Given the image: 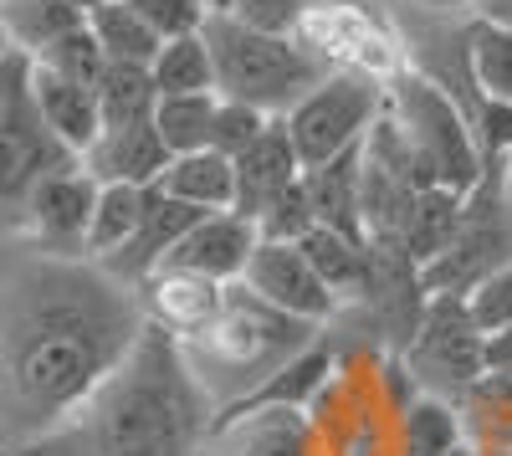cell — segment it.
<instances>
[{
  "mask_svg": "<svg viewBox=\"0 0 512 456\" xmlns=\"http://www.w3.org/2000/svg\"><path fill=\"white\" fill-rule=\"evenodd\" d=\"M149 308L93 257L26 252L6 277L0 318V405H6L11 451L57 431L88 400L123 354L144 339Z\"/></svg>",
  "mask_w": 512,
  "mask_h": 456,
  "instance_id": "6da1fadb",
  "label": "cell"
},
{
  "mask_svg": "<svg viewBox=\"0 0 512 456\" xmlns=\"http://www.w3.org/2000/svg\"><path fill=\"white\" fill-rule=\"evenodd\" d=\"M221 400L205 390L180 334L149 318L144 339L72 416L11 456H200Z\"/></svg>",
  "mask_w": 512,
  "mask_h": 456,
  "instance_id": "7a4b0ae2",
  "label": "cell"
},
{
  "mask_svg": "<svg viewBox=\"0 0 512 456\" xmlns=\"http://www.w3.org/2000/svg\"><path fill=\"white\" fill-rule=\"evenodd\" d=\"M313 344H318V323H303V318L262 303L246 282H231V298H226L221 318L210 323L205 334L185 339L205 390L216 385V375L236 380V395L226 405L246 400L251 390H262L277 369H287L292 359H303Z\"/></svg>",
  "mask_w": 512,
  "mask_h": 456,
  "instance_id": "3957f363",
  "label": "cell"
},
{
  "mask_svg": "<svg viewBox=\"0 0 512 456\" xmlns=\"http://www.w3.org/2000/svg\"><path fill=\"white\" fill-rule=\"evenodd\" d=\"M205 41L216 57V88L231 103H251L272 118H287L318 82L333 72L328 57L303 47L297 36H272L246 26L236 11H216L205 21Z\"/></svg>",
  "mask_w": 512,
  "mask_h": 456,
  "instance_id": "277c9868",
  "label": "cell"
},
{
  "mask_svg": "<svg viewBox=\"0 0 512 456\" xmlns=\"http://www.w3.org/2000/svg\"><path fill=\"white\" fill-rule=\"evenodd\" d=\"M390 118L400 123L405 149L415 159L420 185H446L456 195H472L487 180V154L482 139L472 129V113H466L446 82H436L420 67H400L390 77Z\"/></svg>",
  "mask_w": 512,
  "mask_h": 456,
  "instance_id": "5b68a950",
  "label": "cell"
},
{
  "mask_svg": "<svg viewBox=\"0 0 512 456\" xmlns=\"http://www.w3.org/2000/svg\"><path fill=\"white\" fill-rule=\"evenodd\" d=\"M390 108V77L364 72V67H333L318 88L287 113V134L303 154L308 170L359 149L374 123Z\"/></svg>",
  "mask_w": 512,
  "mask_h": 456,
  "instance_id": "8992f818",
  "label": "cell"
},
{
  "mask_svg": "<svg viewBox=\"0 0 512 456\" xmlns=\"http://www.w3.org/2000/svg\"><path fill=\"white\" fill-rule=\"evenodd\" d=\"M0 149H6V164H0V195H6V211L62 170H77V154L52 134L47 113L36 103L31 88V57L21 47H6V67H0Z\"/></svg>",
  "mask_w": 512,
  "mask_h": 456,
  "instance_id": "52a82bcc",
  "label": "cell"
},
{
  "mask_svg": "<svg viewBox=\"0 0 512 456\" xmlns=\"http://www.w3.org/2000/svg\"><path fill=\"white\" fill-rule=\"evenodd\" d=\"M405 364L420 369L425 395H446V400L451 395H466L487 375V369H492L487 334L477 328L466 298L446 293V298L425 303V318H420V328H415L410 344H405Z\"/></svg>",
  "mask_w": 512,
  "mask_h": 456,
  "instance_id": "ba28073f",
  "label": "cell"
},
{
  "mask_svg": "<svg viewBox=\"0 0 512 456\" xmlns=\"http://www.w3.org/2000/svg\"><path fill=\"white\" fill-rule=\"evenodd\" d=\"M98 180L88 175V164L62 170L52 180H41L16 211H6L11 241H21L26 252H47V257H88V231L98 211Z\"/></svg>",
  "mask_w": 512,
  "mask_h": 456,
  "instance_id": "9c48e42d",
  "label": "cell"
},
{
  "mask_svg": "<svg viewBox=\"0 0 512 456\" xmlns=\"http://www.w3.org/2000/svg\"><path fill=\"white\" fill-rule=\"evenodd\" d=\"M241 282L262 303H272V308H282L292 318H303V323H318V328L328 318H338V308H344L297 241H262Z\"/></svg>",
  "mask_w": 512,
  "mask_h": 456,
  "instance_id": "30bf717a",
  "label": "cell"
},
{
  "mask_svg": "<svg viewBox=\"0 0 512 456\" xmlns=\"http://www.w3.org/2000/svg\"><path fill=\"white\" fill-rule=\"evenodd\" d=\"M256 246H262V231L256 221H246L241 211H210L175 252L164 257V267H180V272H200L210 282H241Z\"/></svg>",
  "mask_w": 512,
  "mask_h": 456,
  "instance_id": "8fae6325",
  "label": "cell"
},
{
  "mask_svg": "<svg viewBox=\"0 0 512 456\" xmlns=\"http://www.w3.org/2000/svg\"><path fill=\"white\" fill-rule=\"evenodd\" d=\"M205 216H210V211H200V205H185V200H175V195H164L159 185H149L144 226H139L134 241H128L118 257H108L103 267H108L113 277H123L128 287H144V282L164 267V257L175 252V246H180Z\"/></svg>",
  "mask_w": 512,
  "mask_h": 456,
  "instance_id": "7c38bea8",
  "label": "cell"
},
{
  "mask_svg": "<svg viewBox=\"0 0 512 456\" xmlns=\"http://www.w3.org/2000/svg\"><path fill=\"white\" fill-rule=\"evenodd\" d=\"M139 298H144V308H149V318H154L159 328H169V334H180V339H195V334H205V328L221 318L231 287H226V282H210V277H200V272L159 267V272L139 287Z\"/></svg>",
  "mask_w": 512,
  "mask_h": 456,
  "instance_id": "4fadbf2b",
  "label": "cell"
},
{
  "mask_svg": "<svg viewBox=\"0 0 512 456\" xmlns=\"http://www.w3.org/2000/svg\"><path fill=\"white\" fill-rule=\"evenodd\" d=\"M303 175H308V164L287 134V118H272V129L236 159V211L246 221H262L267 205L287 195Z\"/></svg>",
  "mask_w": 512,
  "mask_h": 456,
  "instance_id": "5bb4252c",
  "label": "cell"
},
{
  "mask_svg": "<svg viewBox=\"0 0 512 456\" xmlns=\"http://www.w3.org/2000/svg\"><path fill=\"white\" fill-rule=\"evenodd\" d=\"M169 154L159 129H154V118L144 123H113V129H103V139L88 149V175L103 180V185H159L164 170H169Z\"/></svg>",
  "mask_w": 512,
  "mask_h": 456,
  "instance_id": "9a60e30c",
  "label": "cell"
},
{
  "mask_svg": "<svg viewBox=\"0 0 512 456\" xmlns=\"http://www.w3.org/2000/svg\"><path fill=\"white\" fill-rule=\"evenodd\" d=\"M31 88H36V103H41V113H47V123H52V134L77 159H88V149L108 129L98 88H88V82H77V77H62V72L41 67V62H31Z\"/></svg>",
  "mask_w": 512,
  "mask_h": 456,
  "instance_id": "2e32d148",
  "label": "cell"
},
{
  "mask_svg": "<svg viewBox=\"0 0 512 456\" xmlns=\"http://www.w3.org/2000/svg\"><path fill=\"white\" fill-rule=\"evenodd\" d=\"M364 144L328 159V164H318V170H308L318 221L333 226V231H344V236H359V241H369V226H364Z\"/></svg>",
  "mask_w": 512,
  "mask_h": 456,
  "instance_id": "e0dca14e",
  "label": "cell"
},
{
  "mask_svg": "<svg viewBox=\"0 0 512 456\" xmlns=\"http://www.w3.org/2000/svg\"><path fill=\"white\" fill-rule=\"evenodd\" d=\"M308 252V262L318 267V277L338 293V303H364L369 298V282H374V246L359 236H344L333 226H318L308 241H297Z\"/></svg>",
  "mask_w": 512,
  "mask_h": 456,
  "instance_id": "ac0fdd59",
  "label": "cell"
},
{
  "mask_svg": "<svg viewBox=\"0 0 512 456\" xmlns=\"http://www.w3.org/2000/svg\"><path fill=\"white\" fill-rule=\"evenodd\" d=\"M159 190L185 205H200V211H236V159H226L216 149L175 154Z\"/></svg>",
  "mask_w": 512,
  "mask_h": 456,
  "instance_id": "d6986e66",
  "label": "cell"
},
{
  "mask_svg": "<svg viewBox=\"0 0 512 456\" xmlns=\"http://www.w3.org/2000/svg\"><path fill=\"white\" fill-rule=\"evenodd\" d=\"M461 67L466 88L492 103H512V26L477 16L461 36Z\"/></svg>",
  "mask_w": 512,
  "mask_h": 456,
  "instance_id": "ffe728a7",
  "label": "cell"
},
{
  "mask_svg": "<svg viewBox=\"0 0 512 456\" xmlns=\"http://www.w3.org/2000/svg\"><path fill=\"white\" fill-rule=\"evenodd\" d=\"M466 441V416L446 395H415L400 410V446L395 456H451Z\"/></svg>",
  "mask_w": 512,
  "mask_h": 456,
  "instance_id": "44dd1931",
  "label": "cell"
},
{
  "mask_svg": "<svg viewBox=\"0 0 512 456\" xmlns=\"http://www.w3.org/2000/svg\"><path fill=\"white\" fill-rule=\"evenodd\" d=\"M461 221H466V195H456V190H446V185H431V190L415 195L410 231H405V252L420 262V272L456 241Z\"/></svg>",
  "mask_w": 512,
  "mask_h": 456,
  "instance_id": "7402d4cb",
  "label": "cell"
},
{
  "mask_svg": "<svg viewBox=\"0 0 512 456\" xmlns=\"http://www.w3.org/2000/svg\"><path fill=\"white\" fill-rule=\"evenodd\" d=\"M98 47L108 52V62H123V67H154V57L164 52V36L128 6V0H108L88 16Z\"/></svg>",
  "mask_w": 512,
  "mask_h": 456,
  "instance_id": "603a6c76",
  "label": "cell"
},
{
  "mask_svg": "<svg viewBox=\"0 0 512 456\" xmlns=\"http://www.w3.org/2000/svg\"><path fill=\"white\" fill-rule=\"evenodd\" d=\"M144 205H149L144 185H103L98 190V211H93V231H88V257L93 262L118 257L123 246L134 241V231L144 226Z\"/></svg>",
  "mask_w": 512,
  "mask_h": 456,
  "instance_id": "cb8c5ba5",
  "label": "cell"
},
{
  "mask_svg": "<svg viewBox=\"0 0 512 456\" xmlns=\"http://www.w3.org/2000/svg\"><path fill=\"white\" fill-rule=\"evenodd\" d=\"M149 77H154L159 98H180V93H221V88H216V57H210L205 31L164 41V52L154 57Z\"/></svg>",
  "mask_w": 512,
  "mask_h": 456,
  "instance_id": "d4e9b609",
  "label": "cell"
},
{
  "mask_svg": "<svg viewBox=\"0 0 512 456\" xmlns=\"http://www.w3.org/2000/svg\"><path fill=\"white\" fill-rule=\"evenodd\" d=\"M216 113H221V93L159 98L154 129H159V139H164L169 154H195V149H210V134H216Z\"/></svg>",
  "mask_w": 512,
  "mask_h": 456,
  "instance_id": "484cf974",
  "label": "cell"
},
{
  "mask_svg": "<svg viewBox=\"0 0 512 456\" xmlns=\"http://www.w3.org/2000/svg\"><path fill=\"white\" fill-rule=\"evenodd\" d=\"M82 21L88 16H82L72 0H6V36H11V47H21L26 57L47 52L57 36H67Z\"/></svg>",
  "mask_w": 512,
  "mask_h": 456,
  "instance_id": "4316f807",
  "label": "cell"
},
{
  "mask_svg": "<svg viewBox=\"0 0 512 456\" xmlns=\"http://www.w3.org/2000/svg\"><path fill=\"white\" fill-rule=\"evenodd\" d=\"M231 431L241 436V456H313V431L303 421V410H256V416L236 421Z\"/></svg>",
  "mask_w": 512,
  "mask_h": 456,
  "instance_id": "83f0119b",
  "label": "cell"
},
{
  "mask_svg": "<svg viewBox=\"0 0 512 456\" xmlns=\"http://www.w3.org/2000/svg\"><path fill=\"white\" fill-rule=\"evenodd\" d=\"M98 98H103V123H144L154 118L159 108V88L149 67H123V62H108L103 82H98Z\"/></svg>",
  "mask_w": 512,
  "mask_h": 456,
  "instance_id": "f1b7e54d",
  "label": "cell"
},
{
  "mask_svg": "<svg viewBox=\"0 0 512 456\" xmlns=\"http://www.w3.org/2000/svg\"><path fill=\"white\" fill-rule=\"evenodd\" d=\"M31 62H41V67H52V72H62V77H77V82H88V88H98L103 82V72H108V52L98 47V36H93V26L82 21V26H72L67 36H57L47 52H36Z\"/></svg>",
  "mask_w": 512,
  "mask_h": 456,
  "instance_id": "f546056e",
  "label": "cell"
},
{
  "mask_svg": "<svg viewBox=\"0 0 512 456\" xmlns=\"http://www.w3.org/2000/svg\"><path fill=\"white\" fill-rule=\"evenodd\" d=\"M318 205H313V190H308V175L297 180L287 195H277L262 221H256V231H262V241H308L318 231Z\"/></svg>",
  "mask_w": 512,
  "mask_h": 456,
  "instance_id": "4dcf8cb0",
  "label": "cell"
},
{
  "mask_svg": "<svg viewBox=\"0 0 512 456\" xmlns=\"http://www.w3.org/2000/svg\"><path fill=\"white\" fill-rule=\"evenodd\" d=\"M272 129V113L251 108V103H231L221 98V113H216V134H210V149L226 154V159H241L256 139Z\"/></svg>",
  "mask_w": 512,
  "mask_h": 456,
  "instance_id": "1f68e13d",
  "label": "cell"
},
{
  "mask_svg": "<svg viewBox=\"0 0 512 456\" xmlns=\"http://www.w3.org/2000/svg\"><path fill=\"white\" fill-rule=\"evenodd\" d=\"M466 308H472V318H477V328L487 339L507 334V328H512V262L487 272L472 293H466Z\"/></svg>",
  "mask_w": 512,
  "mask_h": 456,
  "instance_id": "d6a6232c",
  "label": "cell"
},
{
  "mask_svg": "<svg viewBox=\"0 0 512 456\" xmlns=\"http://www.w3.org/2000/svg\"><path fill=\"white\" fill-rule=\"evenodd\" d=\"M164 41H175V36H195L205 31V21L216 16V6L210 0H128Z\"/></svg>",
  "mask_w": 512,
  "mask_h": 456,
  "instance_id": "836d02e7",
  "label": "cell"
},
{
  "mask_svg": "<svg viewBox=\"0 0 512 456\" xmlns=\"http://www.w3.org/2000/svg\"><path fill=\"white\" fill-rule=\"evenodd\" d=\"M323 6V0H236V16L256 31H272V36H297L303 21Z\"/></svg>",
  "mask_w": 512,
  "mask_h": 456,
  "instance_id": "e575fe53",
  "label": "cell"
},
{
  "mask_svg": "<svg viewBox=\"0 0 512 456\" xmlns=\"http://www.w3.org/2000/svg\"><path fill=\"white\" fill-rule=\"evenodd\" d=\"M487 359H492V369H512V328L497 334V339H487Z\"/></svg>",
  "mask_w": 512,
  "mask_h": 456,
  "instance_id": "d590c367",
  "label": "cell"
},
{
  "mask_svg": "<svg viewBox=\"0 0 512 456\" xmlns=\"http://www.w3.org/2000/svg\"><path fill=\"white\" fill-rule=\"evenodd\" d=\"M425 11H482V0H420Z\"/></svg>",
  "mask_w": 512,
  "mask_h": 456,
  "instance_id": "8d00e7d4",
  "label": "cell"
},
{
  "mask_svg": "<svg viewBox=\"0 0 512 456\" xmlns=\"http://www.w3.org/2000/svg\"><path fill=\"white\" fill-rule=\"evenodd\" d=\"M477 16H487V21H507L512 26V0H482V11Z\"/></svg>",
  "mask_w": 512,
  "mask_h": 456,
  "instance_id": "74e56055",
  "label": "cell"
},
{
  "mask_svg": "<svg viewBox=\"0 0 512 456\" xmlns=\"http://www.w3.org/2000/svg\"><path fill=\"white\" fill-rule=\"evenodd\" d=\"M451 456H482V451H477V446H472V441H461V446H456V451H451Z\"/></svg>",
  "mask_w": 512,
  "mask_h": 456,
  "instance_id": "f35d334b",
  "label": "cell"
}]
</instances>
